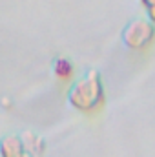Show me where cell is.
<instances>
[{
  "label": "cell",
  "mask_w": 155,
  "mask_h": 157,
  "mask_svg": "<svg viewBox=\"0 0 155 157\" xmlns=\"http://www.w3.org/2000/svg\"><path fill=\"white\" fill-rule=\"evenodd\" d=\"M68 102L73 110L86 115L102 110V106L106 104V91L100 73L89 71L82 78H78L68 91Z\"/></svg>",
  "instance_id": "6da1fadb"
},
{
  "label": "cell",
  "mask_w": 155,
  "mask_h": 157,
  "mask_svg": "<svg viewBox=\"0 0 155 157\" xmlns=\"http://www.w3.org/2000/svg\"><path fill=\"white\" fill-rule=\"evenodd\" d=\"M155 40V26L150 20H131L122 31V44L131 51H144Z\"/></svg>",
  "instance_id": "7a4b0ae2"
},
{
  "label": "cell",
  "mask_w": 155,
  "mask_h": 157,
  "mask_svg": "<svg viewBox=\"0 0 155 157\" xmlns=\"http://www.w3.org/2000/svg\"><path fill=\"white\" fill-rule=\"evenodd\" d=\"M0 157H33V155L28 152L22 137L6 135L0 141Z\"/></svg>",
  "instance_id": "3957f363"
},
{
  "label": "cell",
  "mask_w": 155,
  "mask_h": 157,
  "mask_svg": "<svg viewBox=\"0 0 155 157\" xmlns=\"http://www.w3.org/2000/svg\"><path fill=\"white\" fill-rule=\"evenodd\" d=\"M53 73L55 77L60 78V80H70L75 73V68L71 64V60L68 59H57L55 64H53Z\"/></svg>",
  "instance_id": "277c9868"
},
{
  "label": "cell",
  "mask_w": 155,
  "mask_h": 157,
  "mask_svg": "<svg viewBox=\"0 0 155 157\" xmlns=\"http://www.w3.org/2000/svg\"><path fill=\"white\" fill-rule=\"evenodd\" d=\"M146 13H148V20H150V22L155 26V4H153V6H148V7H146Z\"/></svg>",
  "instance_id": "5b68a950"
},
{
  "label": "cell",
  "mask_w": 155,
  "mask_h": 157,
  "mask_svg": "<svg viewBox=\"0 0 155 157\" xmlns=\"http://www.w3.org/2000/svg\"><path fill=\"white\" fill-rule=\"evenodd\" d=\"M141 4H142L144 7H148V6H153L155 0H141Z\"/></svg>",
  "instance_id": "8992f818"
}]
</instances>
